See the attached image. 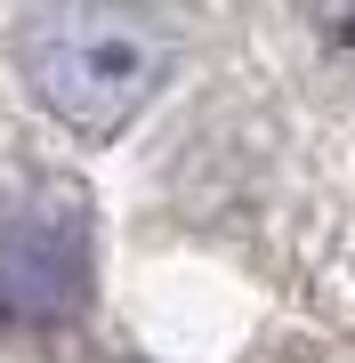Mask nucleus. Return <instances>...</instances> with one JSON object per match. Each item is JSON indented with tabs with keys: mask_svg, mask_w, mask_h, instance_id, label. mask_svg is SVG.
I'll list each match as a JSON object with an SVG mask.
<instances>
[{
	"mask_svg": "<svg viewBox=\"0 0 355 363\" xmlns=\"http://www.w3.org/2000/svg\"><path fill=\"white\" fill-rule=\"evenodd\" d=\"M16 65L65 130L113 138L178 73V33L145 0H49L16 33Z\"/></svg>",
	"mask_w": 355,
	"mask_h": 363,
	"instance_id": "obj_1",
	"label": "nucleus"
},
{
	"mask_svg": "<svg viewBox=\"0 0 355 363\" xmlns=\"http://www.w3.org/2000/svg\"><path fill=\"white\" fill-rule=\"evenodd\" d=\"M97 283V218L81 186L49 178L0 210V331L40 339L81 323Z\"/></svg>",
	"mask_w": 355,
	"mask_h": 363,
	"instance_id": "obj_2",
	"label": "nucleus"
},
{
	"mask_svg": "<svg viewBox=\"0 0 355 363\" xmlns=\"http://www.w3.org/2000/svg\"><path fill=\"white\" fill-rule=\"evenodd\" d=\"M347 33H355V0H347Z\"/></svg>",
	"mask_w": 355,
	"mask_h": 363,
	"instance_id": "obj_3",
	"label": "nucleus"
}]
</instances>
